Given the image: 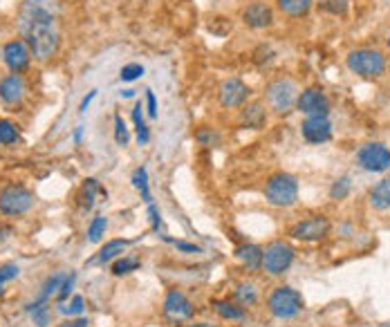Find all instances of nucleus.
I'll list each match as a JSON object with an SVG mask.
<instances>
[{"label":"nucleus","instance_id":"obj_41","mask_svg":"<svg viewBox=\"0 0 390 327\" xmlns=\"http://www.w3.org/2000/svg\"><path fill=\"white\" fill-rule=\"evenodd\" d=\"M218 137L213 135V133H206V131H200L198 133V141L202 146H213V141H216Z\"/></svg>","mask_w":390,"mask_h":327},{"label":"nucleus","instance_id":"obj_24","mask_svg":"<svg viewBox=\"0 0 390 327\" xmlns=\"http://www.w3.org/2000/svg\"><path fill=\"white\" fill-rule=\"evenodd\" d=\"M388 197H390V179H384L370 191V204L377 211H384L388 209Z\"/></svg>","mask_w":390,"mask_h":327},{"label":"nucleus","instance_id":"obj_12","mask_svg":"<svg viewBox=\"0 0 390 327\" xmlns=\"http://www.w3.org/2000/svg\"><path fill=\"white\" fill-rule=\"evenodd\" d=\"M296 110L303 112L305 117H314V115H330V99L321 88H308L303 90L296 99Z\"/></svg>","mask_w":390,"mask_h":327},{"label":"nucleus","instance_id":"obj_21","mask_svg":"<svg viewBox=\"0 0 390 327\" xmlns=\"http://www.w3.org/2000/svg\"><path fill=\"white\" fill-rule=\"evenodd\" d=\"M264 121H267V110L262 108V104H249V106H245V110H243V123L247 128H254V131H258V128L264 126Z\"/></svg>","mask_w":390,"mask_h":327},{"label":"nucleus","instance_id":"obj_22","mask_svg":"<svg viewBox=\"0 0 390 327\" xmlns=\"http://www.w3.org/2000/svg\"><path fill=\"white\" fill-rule=\"evenodd\" d=\"M256 301H258V289L252 282H240V285L233 289V303H238L240 307L256 305Z\"/></svg>","mask_w":390,"mask_h":327},{"label":"nucleus","instance_id":"obj_4","mask_svg":"<svg viewBox=\"0 0 390 327\" xmlns=\"http://www.w3.org/2000/svg\"><path fill=\"white\" fill-rule=\"evenodd\" d=\"M267 307L276 318L289 321V318H296L301 314L303 307H305V301H303L299 289L289 287V285H281L269 294Z\"/></svg>","mask_w":390,"mask_h":327},{"label":"nucleus","instance_id":"obj_37","mask_svg":"<svg viewBox=\"0 0 390 327\" xmlns=\"http://www.w3.org/2000/svg\"><path fill=\"white\" fill-rule=\"evenodd\" d=\"M74 280H77V276H74V274L65 276L63 285H61V289H59V294H57L59 301H65V298L69 296V292H72V287H74Z\"/></svg>","mask_w":390,"mask_h":327},{"label":"nucleus","instance_id":"obj_36","mask_svg":"<svg viewBox=\"0 0 390 327\" xmlns=\"http://www.w3.org/2000/svg\"><path fill=\"white\" fill-rule=\"evenodd\" d=\"M59 311H61V314H65V316H79L83 311V298L74 296L72 301H69V305H61Z\"/></svg>","mask_w":390,"mask_h":327},{"label":"nucleus","instance_id":"obj_47","mask_svg":"<svg viewBox=\"0 0 390 327\" xmlns=\"http://www.w3.org/2000/svg\"><path fill=\"white\" fill-rule=\"evenodd\" d=\"M386 45H388V50H390V32H388V38H386Z\"/></svg>","mask_w":390,"mask_h":327},{"label":"nucleus","instance_id":"obj_17","mask_svg":"<svg viewBox=\"0 0 390 327\" xmlns=\"http://www.w3.org/2000/svg\"><path fill=\"white\" fill-rule=\"evenodd\" d=\"M235 258H238V262H243V267L249 269V272H258L262 267V249L256 245H249V243L240 245L235 249Z\"/></svg>","mask_w":390,"mask_h":327},{"label":"nucleus","instance_id":"obj_5","mask_svg":"<svg viewBox=\"0 0 390 327\" xmlns=\"http://www.w3.org/2000/svg\"><path fill=\"white\" fill-rule=\"evenodd\" d=\"M264 96H267V104L276 115H287V112L296 108V99H299L296 83L289 79H278L267 85V94Z\"/></svg>","mask_w":390,"mask_h":327},{"label":"nucleus","instance_id":"obj_7","mask_svg":"<svg viewBox=\"0 0 390 327\" xmlns=\"http://www.w3.org/2000/svg\"><path fill=\"white\" fill-rule=\"evenodd\" d=\"M34 204V195L32 191H27L21 184H11V187L0 191V213L9 218L23 216L32 209Z\"/></svg>","mask_w":390,"mask_h":327},{"label":"nucleus","instance_id":"obj_29","mask_svg":"<svg viewBox=\"0 0 390 327\" xmlns=\"http://www.w3.org/2000/svg\"><path fill=\"white\" fill-rule=\"evenodd\" d=\"M106 229H108V218H104V216L92 218V222L88 226V240L90 243H99V240L106 235Z\"/></svg>","mask_w":390,"mask_h":327},{"label":"nucleus","instance_id":"obj_16","mask_svg":"<svg viewBox=\"0 0 390 327\" xmlns=\"http://www.w3.org/2000/svg\"><path fill=\"white\" fill-rule=\"evenodd\" d=\"M25 96V81L21 74H7L0 79V101L13 106V104H21Z\"/></svg>","mask_w":390,"mask_h":327},{"label":"nucleus","instance_id":"obj_42","mask_svg":"<svg viewBox=\"0 0 390 327\" xmlns=\"http://www.w3.org/2000/svg\"><path fill=\"white\" fill-rule=\"evenodd\" d=\"M88 325H90V321H88V318H72V321L61 323L59 327H88Z\"/></svg>","mask_w":390,"mask_h":327},{"label":"nucleus","instance_id":"obj_46","mask_svg":"<svg viewBox=\"0 0 390 327\" xmlns=\"http://www.w3.org/2000/svg\"><path fill=\"white\" fill-rule=\"evenodd\" d=\"M81 135H83V128L79 126V128H77V133H74V139H77V141H81Z\"/></svg>","mask_w":390,"mask_h":327},{"label":"nucleus","instance_id":"obj_6","mask_svg":"<svg viewBox=\"0 0 390 327\" xmlns=\"http://www.w3.org/2000/svg\"><path fill=\"white\" fill-rule=\"evenodd\" d=\"M294 262V247L283 240L267 245V249H262V269L269 276H283L287 269Z\"/></svg>","mask_w":390,"mask_h":327},{"label":"nucleus","instance_id":"obj_27","mask_svg":"<svg viewBox=\"0 0 390 327\" xmlns=\"http://www.w3.org/2000/svg\"><path fill=\"white\" fill-rule=\"evenodd\" d=\"M139 267H142V260H139V258H133V255H123V258H117L113 262V274L115 276H126V274L137 272Z\"/></svg>","mask_w":390,"mask_h":327},{"label":"nucleus","instance_id":"obj_45","mask_svg":"<svg viewBox=\"0 0 390 327\" xmlns=\"http://www.w3.org/2000/svg\"><path fill=\"white\" fill-rule=\"evenodd\" d=\"M133 94H135V90H123V92H121V96H123V99H130Z\"/></svg>","mask_w":390,"mask_h":327},{"label":"nucleus","instance_id":"obj_38","mask_svg":"<svg viewBox=\"0 0 390 327\" xmlns=\"http://www.w3.org/2000/svg\"><path fill=\"white\" fill-rule=\"evenodd\" d=\"M169 243H173V245H175V249L184 251V253H200V251H202V249H200L198 245H191V243H182V240H169Z\"/></svg>","mask_w":390,"mask_h":327},{"label":"nucleus","instance_id":"obj_43","mask_svg":"<svg viewBox=\"0 0 390 327\" xmlns=\"http://www.w3.org/2000/svg\"><path fill=\"white\" fill-rule=\"evenodd\" d=\"M94 96H96V90H92V92H90V94H88L86 99H83V101H81V106H79V112H86V110H88V106L92 104V99H94Z\"/></svg>","mask_w":390,"mask_h":327},{"label":"nucleus","instance_id":"obj_49","mask_svg":"<svg viewBox=\"0 0 390 327\" xmlns=\"http://www.w3.org/2000/svg\"><path fill=\"white\" fill-rule=\"evenodd\" d=\"M388 206H390V197H388Z\"/></svg>","mask_w":390,"mask_h":327},{"label":"nucleus","instance_id":"obj_35","mask_svg":"<svg viewBox=\"0 0 390 327\" xmlns=\"http://www.w3.org/2000/svg\"><path fill=\"white\" fill-rule=\"evenodd\" d=\"M21 274V267L13 265V262H7V265H0V285H5V282L18 278Z\"/></svg>","mask_w":390,"mask_h":327},{"label":"nucleus","instance_id":"obj_48","mask_svg":"<svg viewBox=\"0 0 390 327\" xmlns=\"http://www.w3.org/2000/svg\"><path fill=\"white\" fill-rule=\"evenodd\" d=\"M5 294V289H3V285H0V296H3Z\"/></svg>","mask_w":390,"mask_h":327},{"label":"nucleus","instance_id":"obj_28","mask_svg":"<svg viewBox=\"0 0 390 327\" xmlns=\"http://www.w3.org/2000/svg\"><path fill=\"white\" fill-rule=\"evenodd\" d=\"M133 187L142 193L146 204H152V197H150V191H148V173H146V168H137L133 173Z\"/></svg>","mask_w":390,"mask_h":327},{"label":"nucleus","instance_id":"obj_39","mask_svg":"<svg viewBox=\"0 0 390 327\" xmlns=\"http://www.w3.org/2000/svg\"><path fill=\"white\" fill-rule=\"evenodd\" d=\"M148 218L152 222V231H160V224H162V216L155 204H148Z\"/></svg>","mask_w":390,"mask_h":327},{"label":"nucleus","instance_id":"obj_9","mask_svg":"<svg viewBox=\"0 0 390 327\" xmlns=\"http://www.w3.org/2000/svg\"><path fill=\"white\" fill-rule=\"evenodd\" d=\"M162 311H164L166 321L179 325V323H184V321H191L195 309H193V303L189 301V296L184 292L169 289V294H166V298H164Z\"/></svg>","mask_w":390,"mask_h":327},{"label":"nucleus","instance_id":"obj_34","mask_svg":"<svg viewBox=\"0 0 390 327\" xmlns=\"http://www.w3.org/2000/svg\"><path fill=\"white\" fill-rule=\"evenodd\" d=\"M27 309L32 311V321H34V325H38V327H48V325H50V311H48L45 305L27 307Z\"/></svg>","mask_w":390,"mask_h":327},{"label":"nucleus","instance_id":"obj_8","mask_svg":"<svg viewBox=\"0 0 390 327\" xmlns=\"http://www.w3.org/2000/svg\"><path fill=\"white\" fill-rule=\"evenodd\" d=\"M357 162L368 173H384V170L390 168V150L379 141H370V144L359 148Z\"/></svg>","mask_w":390,"mask_h":327},{"label":"nucleus","instance_id":"obj_44","mask_svg":"<svg viewBox=\"0 0 390 327\" xmlns=\"http://www.w3.org/2000/svg\"><path fill=\"white\" fill-rule=\"evenodd\" d=\"M186 327H216V325H213V323H204V321H202V323H193V325H186Z\"/></svg>","mask_w":390,"mask_h":327},{"label":"nucleus","instance_id":"obj_33","mask_svg":"<svg viewBox=\"0 0 390 327\" xmlns=\"http://www.w3.org/2000/svg\"><path fill=\"white\" fill-rule=\"evenodd\" d=\"M144 74V65H139V63H128V65H123L121 67V81H137L139 77Z\"/></svg>","mask_w":390,"mask_h":327},{"label":"nucleus","instance_id":"obj_19","mask_svg":"<svg viewBox=\"0 0 390 327\" xmlns=\"http://www.w3.org/2000/svg\"><path fill=\"white\" fill-rule=\"evenodd\" d=\"M213 309H216V314L220 318H225V321H231V323H240L245 321V307H240L238 303H233V301H216L213 303Z\"/></svg>","mask_w":390,"mask_h":327},{"label":"nucleus","instance_id":"obj_2","mask_svg":"<svg viewBox=\"0 0 390 327\" xmlns=\"http://www.w3.org/2000/svg\"><path fill=\"white\" fill-rule=\"evenodd\" d=\"M264 200L276 209L294 206L299 200V179L291 173H274L264 184Z\"/></svg>","mask_w":390,"mask_h":327},{"label":"nucleus","instance_id":"obj_32","mask_svg":"<svg viewBox=\"0 0 390 327\" xmlns=\"http://www.w3.org/2000/svg\"><path fill=\"white\" fill-rule=\"evenodd\" d=\"M115 141L119 146H128V141H130L128 126H126V121H123L121 115H115Z\"/></svg>","mask_w":390,"mask_h":327},{"label":"nucleus","instance_id":"obj_15","mask_svg":"<svg viewBox=\"0 0 390 327\" xmlns=\"http://www.w3.org/2000/svg\"><path fill=\"white\" fill-rule=\"evenodd\" d=\"M243 23L247 27H252V30H264V27H269L274 23V11L267 3H262V0H256V3L247 5L245 11H243Z\"/></svg>","mask_w":390,"mask_h":327},{"label":"nucleus","instance_id":"obj_1","mask_svg":"<svg viewBox=\"0 0 390 327\" xmlns=\"http://www.w3.org/2000/svg\"><path fill=\"white\" fill-rule=\"evenodd\" d=\"M61 16L57 0H23L18 9V34L36 61L52 59L61 43Z\"/></svg>","mask_w":390,"mask_h":327},{"label":"nucleus","instance_id":"obj_14","mask_svg":"<svg viewBox=\"0 0 390 327\" xmlns=\"http://www.w3.org/2000/svg\"><path fill=\"white\" fill-rule=\"evenodd\" d=\"M301 135L305 141H310V144H323V141L332 137V123L325 115L305 117L301 126Z\"/></svg>","mask_w":390,"mask_h":327},{"label":"nucleus","instance_id":"obj_10","mask_svg":"<svg viewBox=\"0 0 390 327\" xmlns=\"http://www.w3.org/2000/svg\"><path fill=\"white\" fill-rule=\"evenodd\" d=\"M330 229H332V224L325 216H312L291 226L289 235L296 240H303V243H316V240H323L330 233Z\"/></svg>","mask_w":390,"mask_h":327},{"label":"nucleus","instance_id":"obj_13","mask_svg":"<svg viewBox=\"0 0 390 327\" xmlns=\"http://www.w3.org/2000/svg\"><path fill=\"white\" fill-rule=\"evenodd\" d=\"M3 61L13 74H21L30 67L32 52H30V48H27L25 40H9L3 48Z\"/></svg>","mask_w":390,"mask_h":327},{"label":"nucleus","instance_id":"obj_20","mask_svg":"<svg viewBox=\"0 0 390 327\" xmlns=\"http://www.w3.org/2000/svg\"><path fill=\"white\" fill-rule=\"evenodd\" d=\"M130 247L128 240H110V243H106V247L99 251V255H96V260L94 262H99V265H108V262H115L119 255L126 251Z\"/></svg>","mask_w":390,"mask_h":327},{"label":"nucleus","instance_id":"obj_23","mask_svg":"<svg viewBox=\"0 0 390 327\" xmlns=\"http://www.w3.org/2000/svg\"><path fill=\"white\" fill-rule=\"evenodd\" d=\"M144 106H142V101H137L135 104V108H133V121H135V131H137V141L139 144H148L150 141V131H148V126H146V121H144Z\"/></svg>","mask_w":390,"mask_h":327},{"label":"nucleus","instance_id":"obj_18","mask_svg":"<svg viewBox=\"0 0 390 327\" xmlns=\"http://www.w3.org/2000/svg\"><path fill=\"white\" fill-rule=\"evenodd\" d=\"M278 9L289 18H303L308 16L314 7V0H276Z\"/></svg>","mask_w":390,"mask_h":327},{"label":"nucleus","instance_id":"obj_30","mask_svg":"<svg viewBox=\"0 0 390 327\" xmlns=\"http://www.w3.org/2000/svg\"><path fill=\"white\" fill-rule=\"evenodd\" d=\"M347 3H350V0H316V5L323 11L332 13V16H343L347 11Z\"/></svg>","mask_w":390,"mask_h":327},{"label":"nucleus","instance_id":"obj_26","mask_svg":"<svg viewBox=\"0 0 390 327\" xmlns=\"http://www.w3.org/2000/svg\"><path fill=\"white\" fill-rule=\"evenodd\" d=\"M16 141H21L18 126L9 119H0V144L11 146V144H16Z\"/></svg>","mask_w":390,"mask_h":327},{"label":"nucleus","instance_id":"obj_31","mask_svg":"<svg viewBox=\"0 0 390 327\" xmlns=\"http://www.w3.org/2000/svg\"><path fill=\"white\" fill-rule=\"evenodd\" d=\"M350 189H352V182H350V177H339L337 182L332 184V189H330V197H332V200H345V197L350 195Z\"/></svg>","mask_w":390,"mask_h":327},{"label":"nucleus","instance_id":"obj_11","mask_svg":"<svg viewBox=\"0 0 390 327\" xmlns=\"http://www.w3.org/2000/svg\"><path fill=\"white\" fill-rule=\"evenodd\" d=\"M249 85L238 79V77H231L227 81H222L220 90H218V99H220V106L227 108V110H233V108H240L245 106V101L249 99Z\"/></svg>","mask_w":390,"mask_h":327},{"label":"nucleus","instance_id":"obj_25","mask_svg":"<svg viewBox=\"0 0 390 327\" xmlns=\"http://www.w3.org/2000/svg\"><path fill=\"white\" fill-rule=\"evenodd\" d=\"M96 191H104L101 187H99V182L96 179H86V184H83V189H81V193H79V204L86 209V211H90L92 206H94V195H96Z\"/></svg>","mask_w":390,"mask_h":327},{"label":"nucleus","instance_id":"obj_3","mask_svg":"<svg viewBox=\"0 0 390 327\" xmlns=\"http://www.w3.org/2000/svg\"><path fill=\"white\" fill-rule=\"evenodd\" d=\"M345 65L352 74L361 79H379L386 72V56L379 50L361 48L347 54Z\"/></svg>","mask_w":390,"mask_h":327},{"label":"nucleus","instance_id":"obj_40","mask_svg":"<svg viewBox=\"0 0 390 327\" xmlns=\"http://www.w3.org/2000/svg\"><path fill=\"white\" fill-rule=\"evenodd\" d=\"M146 106H148V115L155 119L157 117V101H155V94H152V90H146Z\"/></svg>","mask_w":390,"mask_h":327}]
</instances>
